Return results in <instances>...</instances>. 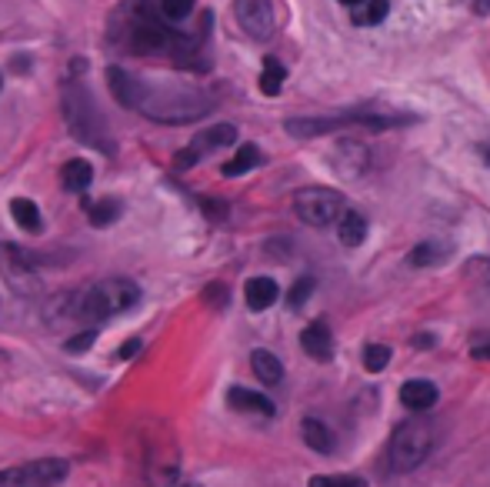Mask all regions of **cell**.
<instances>
[{
    "instance_id": "6da1fadb",
    "label": "cell",
    "mask_w": 490,
    "mask_h": 487,
    "mask_svg": "<svg viewBox=\"0 0 490 487\" xmlns=\"http://www.w3.org/2000/svg\"><path fill=\"white\" fill-rule=\"evenodd\" d=\"M131 111H141L157 124H190L210 114V97L200 87H157L137 80V97Z\"/></svg>"
},
{
    "instance_id": "7a4b0ae2",
    "label": "cell",
    "mask_w": 490,
    "mask_h": 487,
    "mask_svg": "<svg viewBox=\"0 0 490 487\" xmlns=\"http://www.w3.org/2000/svg\"><path fill=\"white\" fill-rule=\"evenodd\" d=\"M141 300V288L127 280V277H107V280H97L94 288H88L84 294H74V310L70 317L80 324H100L107 317H117V314H127L131 308H137Z\"/></svg>"
},
{
    "instance_id": "3957f363",
    "label": "cell",
    "mask_w": 490,
    "mask_h": 487,
    "mask_svg": "<svg viewBox=\"0 0 490 487\" xmlns=\"http://www.w3.org/2000/svg\"><path fill=\"white\" fill-rule=\"evenodd\" d=\"M64 121L70 127V133H74V141L97 147L100 154H114V141L107 133L104 114L97 111L90 90L84 84H77V80H70L64 90Z\"/></svg>"
},
{
    "instance_id": "277c9868",
    "label": "cell",
    "mask_w": 490,
    "mask_h": 487,
    "mask_svg": "<svg viewBox=\"0 0 490 487\" xmlns=\"http://www.w3.org/2000/svg\"><path fill=\"white\" fill-rule=\"evenodd\" d=\"M430 451H434V427L427 421H403L391 434L387 464L397 474H407V471H417V467L424 464Z\"/></svg>"
},
{
    "instance_id": "5b68a950",
    "label": "cell",
    "mask_w": 490,
    "mask_h": 487,
    "mask_svg": "<svg viewBox=\"0 0 490 487\" xmlns=\"http://www.w3.org/2000/svg\"><path fill=\"white\" fill-rule=\"evenodd\" d=\"M0 274L7 280V288L21 298L41 294V274H37V257L23 251L21 244L4 241L0 244Z\"/></svg>"
},
{
    "instance_id": "8992f818",
    "label": "cell",
    "mask_w": 490,
    "mask_h": 487,
    "mask_svg": "<svg viewBox=\"0 0 490 487\" xmlns=\"http://www.w3.org/2000/svg\"><path fill=\"white\" fill-rule=\"evenodd\" d=\"M177 474H180V457H177L174 437L167 434V427H161L143 447V477L151 487H174Z\"/></svg>"
},
{
    "instance_id": "52a82bcc",
    "label": "cell",
    "mask_w": 490,
    "mask_h": 487,
    "mask_svg": "<svg viewBox=\"0 0 490 487\" xmlns=\"http://www.w3.org/2000/svg\"><path fill=\"white\" fill-rule=\"evenodd\" d=\"M294 214L307 227H330L344 214V198L330 188H304L297 190Z\"/></svg>"
},
{
    "instance_id": "ba28073f",
    "label": "cell",
    "mask_w": 490,
    "mask_h": 487,
    "mask_svg": "<svg viewBox=\"0 0 490 487\" xmlns=\"http://www.w3.org/2000/svg\"><path fill=\"white\" fill-rule=\"evenodd\" d=\"M234 141H237V127H234V124H217V127H210V131L197 133L184 151H177L174 167L177 170H187V167H194L200 157L214 154V151H220V147H230Z\"/></svg>"
},
{
    "instance_id": "9c48e42d",
    "label": "cell",
    "mask_w": 490,
    "mask_h": 487,
    "mask_svg": "<svg viewBox=\"0 0 490 487\" xmlns=\"http://www.w3.org/2000/svg\"><path fill=\"white\" fill-rule=\"evenodd\" d=\"M237 23L251 41H271L273 33V4L271 0H234Z\"/></svg>"
},
{
    "instance_id": "30bf717a",
    "label": "cell",
    "mask_w": 490,
    "mask_h": 487,
    "mask_svg": "<svg viewBox=\"0 0 490 487\" xmlns=\"http://www.w3.org/2000/svg\"><path fill=\"white\" fill-rule=\"evenodd\" d=\"M330 161H334V170H337L340 178L357 180L371 170V147L364 144V141H357V137H344L330 151Z\"/></svg>"
},
{
    "instance_id": "8fae6325",
    "label": "cell",
    "mask_w": 490,
    "mask_h": 487,
    "mask_svg": "<svg viewBox=\"0 0 490 487\" xmlns=\"http://www.w3.org/2000/svg\"><path fill=\"white\" fill-rule=\"evenodd\" d=\"M464 280H467L474 304L490 314V257H474V261H467Z\"/></svg>"
},
{
    "instance_id": "7c38bea8",
    "label": "cell",
    "mask_w": 490,
    "mask_h": 487,
    "mask_svg": "<svg viewBox=\"0 0 490 487\" xmlns=\"http://www.w3.org/2000/svg\"><path fill=\"white\" fill-rule=\"evenodd\" d=\"M300 347H304L307 357H314V361L327 364V361L334 357V334H330V327H327L324 321L307 324L304 331H300Z\"/></svg>"
},
{
    "instance_id": "4fadbf2b",
    "label": "cell",
    "mask_w": 490,
    "mask_h": 487,
    "mask_svg": "<svg viewBox=\"0 0 490 487\" xmlns=\"http://www.w3.org/2000/svg\"><path fill=\"white\" fill-rule=\"evenodd\" d=\"M27 471V481L31 487H57L60 481L67 477V461L64 457H41V461H31V464H23Z\"/></svg>"
},
{
    "instance_id": "5bb4252c",
    "label": "cell",
    "mask_w": 490,
    "mask_h": 487,
    "mask_svg": "<svg viewBox=\"0 0 490 487\" xmlns=\"http://www.w3.org/2000/svg\"><path fill=\"white\" fill-rule=\"evenodd\" d=\"M277 298H281V288H277V280H271V277H251L247 288H244V300H247L251 310L273 308Z\"/></svg>"
},
{
    "instance_id": "9a60e30c",
    "label": "cell",
    "mask_w": 490,
    "mask_h": 487,
    "mask_svg": "<svg viewBox=\"0 0 490 487\" xmlns=\"http://www.w3.org/2000/svg\"><path fill=\"white\" fill-rule=\"evenodd\" d=\"M367 231H371V224H367V217L357 211H344L337 217V237L344 247H357V244L367 241Z\"/></svg>"
},
{
    "instance_id": "2e32d148",
    "label": "cell",
    "mask_w": 490,
    "mask_h": 487,
    "mask_svg": "<svg viewBox=\"0 0 490 487\" xmlns=\"http://www.w3.org/2000/svg\"><path fill=\"white\" fill-rule=\"evenodd\" d=\"M401 404L411 410H430L437 404V388L430 381H407L401 388Z\"/></svg>"
},
{
    "instance_id": "e0dca14e",
    "label": "cell",
    "mask_w": 490,
    "mask_h": 487,
    "mask_svg": "<svg viewBox=\"0 0 490 487\" xmlns=\"http://www.w3.org/2000/svg\"><path fill=\"white\" fill-rule=\"evenodd\" d=\"M227 404L234 410H247V414H261V418H271L273 414L271 400L263 398V394H257V391H247V388H230Z\"/></svg>"
},
{
    "instance_id": "ac0fdd59",
    "label": "cell",
    "mask_w": 490,
    "mask_h": 487,
    "mask_svg": "<svg viewBox=\"0 0 490 487\" xmlns=\"http://www.w3.org/2000/svg\"><path fill=\"white\" fill-rule=\"evenodd\" d=\"M90 180H94V167H90L88 161H80V157H74V161H67V164L60 167V184H64V190H70V194H84V190L90 188Z\"/></svg>"
},
{
    "instance_id": "d6986e66",
    "label": "cell",
    "mask_w": 490,
    "mask_h": 487,
    "mask_svg": "<svg viewBox=\"0 0 490 487\" xmlns=\"http://www.w3.org/2000/svg\"><path fill=\"white\" fill-rule=\"evenodd\" d=\"M11 217L17 221V227L27 234H41L44 231V221H41V207L27 198H14L11 200Z\"/></svg>"
},
{
    "instance_id": "ffe728a7",
    "label": "cell",
    "mask_w": 490,
    "mask_h": 487,
    "mask_svg": "<svg viewBox=\"0 0 490 487\" xmlns=\"http://www.w3.org/2000/svg\"><path fill=\"white\" fill-rule=\"evenodd\" d=\"M84 211H88L90 224L94 227H110V224L117 221L120 211H124V204L117 198H100V200H84Z\"/></svg>"
},
{
    "instance_id": "44dd1931",
    "label": "cell",
    "mask_w": 490,
    "mask_h": 487,
    "mask_svg": "<svg viewBox=\"0 0 490 487\" xmlns=\"http://www.w3.org/2000/svg\"><path fill=\"white\" fill-rule=\"evenodd\" d=\"M107 84H110V94H114L124 107H134V97H137V78H131L124 67H107Z\"/></svg>"
},
{
    "instance_id": "7402d4cb",
    "label": "cell",
    "mask_w": 490,
    "mask_h": 487,
    "mask_svg": "<svg viewBox=\"0 0 490 487\" xmlns=\"http://www.w3.org/2000/svg\"><path fill=\"white\" fill-rule=\"evenodd\" d=\"M300 431H304V441L310 451H317V455H330V451H334V434H330V427H327L324 421L307 418V421L300 424Z\"/></svg>"
},
{
    "instance_id": "603a6c76",
    "label": "cell",
    "mask_w": 490,
    "mask_h": 487,
    "mask_svg": "<svg viewBox=\"0 0 490 487\" xmlns=\"http://www.w3.org/2000/svg\"><path fill=\"white\" fill-rule=\"evenodd\" d=\"M391 14V0H360V4H354V23L357 27H377V23H384V17Z\"/></svg>"
},
{
    "instance_id": "cb8c5ba5",
    "label": "cell",
    "mask_w": 490,
    "mask_h": 487,
    "mask_svg": "<svg viewBox=\"0 0 490 487\" xmlns=\"http://www.w3.org/2000/svg\"><path fill=\"white\" fill-rule=\"evenodd\" d=\"M251 367H254V374L261 377V384H271V388H273V384H281L283 364L271 354V351H254Z\"/></svg>"
},
{
    "instance_id": "d4e9b609",
    "label": "cell",
    "mask_w": 490,
    "mask_h": 487,
    "mask_svg": "<svg viewBox=\"0 0 490 487\" xmlns=\"http://www.w3.org/2000/svg\"><path fill=\"white\" fill-rule=\"evenodd\" d=\"M257 164H261V151H257L254 144H244L237 154H234L227 164H224V178H240V174L254 170Z\"/></svg>"
},
{
    "instance_id": "484cf974",
    "label": "cell",
    "mask_w": 490,
    "mask_h": 487,
    "mask_svg": "<svg viewBox=\"0 0 490 487\" xmlns=\"http://www.w3.org/2000/svg\"><path fill=\"white\" fill-rule=\"evenodd\" d=\"M447 247H440V244H434V241H427V244H417L414 251H411V267H430V264H440V261H447Z\"/></svg>"
},
{
    "instance_id": "4316f807",
    "label": "cell",
    "mask_w": 490,
    "mask_h": 487,
    "mask_svg": "<svg viewBox=\"0 0 490 487\" xmlns=\"http://www.w3.org/2000/svg\"><path fill=\"white\" fill-rule=\"evenodd\" d=\"M283 78H287V70H283L281 60H273V57H267L263 60V74H261V90L267 94V97H277L283 87Z\"/></svg>"
},
{
    "instance_id": "83f0119b",
    "label": "cell",
    "mask_w": 490,
    "mask_h": 487,
    "mask_svg": "<svg viewBox=\"0 0 490 487\" xmlns=\"http://www.w3.org/2000/svg\"><path fill=\"white\" fill-rule=\"evenodd\" d=\"M307 487H367V481L357 474H317L307 481Z\"/></svg>"
},
{
    "instance_id": "f1b7e54d",
    "label": "cell",
    "mask_w": 490,
    "mask_h": 487,
    "mask_svg": "<svg viewBox=\"0 0 490 487\" xmlns=\"http://www.w3.org/2000/svg\"><path fill=\"white\" fill-rule=\"evenodd\" d=\"M387 364H391V347H387V344H371V347H364V367H367L371 374H381Z\"/></svg>"
},
{
    "instance_id": "f546056e",
    "label": "cell",
    "mask_w": 490,
    "mask_h": 487,
    "mask_svg": "<svg viewBox=\"0 0 490 487\" xmlns=\"http://www.w3.org/2000/svg\"><path fill=\"white\" fill-rule=\"evenodd\" d=\"M157 11H161L163 21H184V17H190V11H194V0H157Z\"/></svg>"
},
{
    "instance_id": "4dcf8cb0",
    "label": "cell",
    "mask_w": 490,
    "mask_h": 487,
    "mask_svg": "<svg viewBox=\"0 0 490 487\" xmlns=\"http://www.w3.org/2000/svg\"><path fill=\"white\" fill-rule=\"evenodd\" d=\"M94 341H97V327H88V331H77L74 337H67L64 351L67 354H84L94 347Z\"/></svg>"
},
{
    "instance_id": "1f68e13d",
    "label": "cell",
    "mask_w": 490,
    "mask_h": 487,
    "mask_svg": "<svg viewBox=\"0 0 490 487\" xmlns=\"http://www.w3.org/2000/svg\"><path fill=\"white\" fill-rule=\"evenodd\" d=\"M310 294H314V277H300V280H297L294 288H291V294H287V304H291L294 310H297V308H304Z\"/></svg>"
},
{
    "instance_id": "d6a6232c",
    "label": "cell",
    "mask_w": 490,
    "mask_h": 487,
    "mask_svg": "<svg viewBox=\"0 0 490 487\" xmlns=\"http://www.w3.org/2000/svg\"><path fill=\"white\" fill-rule=\"evenodd\" d=\"M0 487H31L23 464L21 467H11V471H0Z\"/></svg>"
},
{
    "instance_id": "836d02e7",
    "label": "cell",
    "mask_w": 490,
    "mask_h": 487,
    "mask_svg": "<svg viewBox=\"0 0 490 487\" xmlns=\"http://www.w3.org/2000/svg\"><path fill=\"white\" fill-rule=\"evenodd\" d=\"M470 354L480 361H490V334H474L470 337Z\"/></svg>"
},
{
    "instance_id": "e575fe53",
    "label": "cell",
    "mask_w": 490,
    "mask_h": 487,
    "mask_svg": "<svg viewBox=\"0 0 490 487\" xmlns=\"http://www.w3.org/2000/svg\"><path fill=\"white\" fill-rule=\"evenodd\" d=\"M204 300H208L210 308H224V304H227V288H224V284H210V288L204 290Z\"/></svg>"
},
{
    "instance_id": "d590c367",
    "label": "cell",
    "mask_w": 490,
    "mask_h": 487,
    "mask_svg": "<svg viewBox=\"0 0 490 487\" xmlns=\"http://www.w3.org/2000/svg\"><path fill=\"white\" fill-rule=\"evenodd\" d=\"M137 351H141V341H127L124 347H120V357H134Z\"/></svg>"
},
{
    "instance_id": "8d00e7d4",
    "label": "cell",
    "mask_w": 490,
    "mask_h": 487,
    "mask_svg": "<svg viewBox=\"0 0 490 487\" xmlns=\"http://www.w3.org/2000/svg\"><path fill=\"white\" fill-rule=\"evenodd\" d=\"M180 487H204V484H197V481H184Z\"/></svg>"
},
{
    "instance_id": "74e56055",
    "label": "cell",
    "mask_w": 490,
    "mask_h": 487,
    "mask_svg": "<svg viewBox=\"0 0 490 487\" xmlns=\"http://www.w3.org/2000/svg\"><path fill=\"white\" fill-rule=\"evenodd\" d=\"M340 4H350V7H354V4H360V0H340Z\"/></svg>"
},
{
    "instance_id": "f35d334b",
    "label": "cell",
    "mask_w": 490,
    "mask_h": 487,
    "mask_svg": "<svg viewBox=\"0 0 490 487\" xmlns=\"http://www.w3.org/2000/svg\"><path fill=\"white\" fill-rule=\"evenodd\" d=\"M0 84H4V78H0Z\"/></svg>"
}]
</instances>
